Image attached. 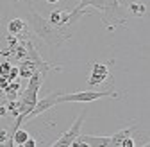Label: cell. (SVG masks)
<instances>
[{
	"mask_svg": "<svg viewBox=\"0 0 150 147\" xmlns=\"http://www.w3.org/2000/svg\"><path fill=\"white\" fill-rule=\"evenodd\" d=\"M27 24L30 32H34L40 40H43L52 50L59 49L61 45H64L70 38H71V25H64V27H57V25H52L48 22V18L41 16L34 9V6L30 2H27Z\"/></svg>",
	"mask_w": 150,
	"mask_h": 147,
	"instance_id": "6da1fadb",
	"label": "cell"
},
{
	"mask_svg": "<svg viewBox=\"0 0 150 147\" xmlns=\"http://www.w3.org/2000/svg\"><path fill=\"white\" fill-rule=\"evenodd\" d=\"M93 7L102 11V22L107 27V31H115L116 27L125 25L127 22V14L120 0H97Z\"/></svg>",
	"mask_w": 150,
	"mask_h": 147,
	"instance_id": "7a4b0ae2",
	"label": "cell"
},
{
	"mask_svg": "<svg viewBox=\"0 0 150 147\" xmlns=\"http://www.w3.org/2000/svg\"><path fill=\"white\" fill-rule=\"evenodd\" d=\"M98 99H120V93L116 90H86V91H75V93H59L57 95V104L59 102H93Z\"/></svg>",
	"mask_w": 150,
	"mask_h": 147,
	"instance_id": "3957f363",
	"label": "cell"
},
{
	"mask_svg": "<svg viewBox=\"0 0 150 147\" xmlns=\"http://www.w3.org/2000/svg\"><path fill=\"white\" fill-rule=\"evenodd\" d=\"M84 118H86V109H81V113H79V117L73 120V124H71V127L66 131V133H63L57 140H55L52 145L54 147H59V145H68V147H71V143H73V140L77 138L79 135H81V129H82V124H84Z\"/></svg>",
	"mask_w": 150,
	"mask_h": 147,
	"instance_id": "277c9868",
	"label": "cell"
},
{
	"mask_svg": "<svg viewBox=\"0 0 150 147\" xmlns=\"http://www.w3.org/2000/svg\"><path fill=\"white\" fill-rule=\"evenodd\" d=\"M88 84L89 86H104V84H112V77L107 65L102 63H93L91 65V72L88 77Z\"/></svg>",
	"mask_w": 150,
	"mask_h": 147,
	"instance_id": "5b68a950",
	"label": "cell"
},
{
	"mask_svg": "<svg viewBox=\"0 0 150 147\" xmlns=\"http://www.w3.org/2000/svg\"><path fill=\"white\" fill-rule=\"evenodd\" d=\"M57 95H59V91H55V93H50V95H47V97H43V99H40V101H36L34 108H32L30 111L27 113L25 120L36 118V117H40V115H43L45 111H48L50 108H54L55 104H57Z\"/></svg>",
	"mask_w": 150,
	"mask_h": 147,
	"instance_id": "8992f818",
	"label": "cell"
},
{
	"mask_svg": "<svg viewBox=\"0 0 150 147\" xmlns=\"http://www.w3.org/2000/svg\"><path fill=\"white\" fill-rule=\"evenodd\" d=\"M7 31L11 36L18 40H27L30 38V29H29V24L22 18H11L9 24H7Z\"/></svg>",
	"mask_w": 150,
	"mask_h": 147,
	"instance_id": "52a82bcc",
	"label": "cell"
},
{
	"mask_svg": "<svg viewBox=\"0 0 150 147\" xmlns=\"http://www.w3.org/2000/svg\"><path fill=\"white\" fill-rule=\"evenodd\" d=\"M38 70V66H36V63L34 61H30V59H22V63H20V66H18V77H30L32 74Z\"/></svg>",
	"mask_w": 150,
	"mask_h": 147,
	"instance_id": "ba28073f",
	"label": "cell"
},
{
	"mask_svg": "<svg viewBox=\"0 0 150 147\" xmlns=\"http://www.w3.org/2000/svg\"><path fill=\"white\" fill-rule=\"evenodd\" d=\"M132 129H134V126H129V127H125V129L118 131L116 135L109 136V147H116V145H120V142H122L123 138H127V136L132 135Z\"/></svg>",
	"mask_w": 150,
	"mask_h": 147,
	"instance_id": "9c48e42d",
	"label": "cell"
},
{
	"mask_svg": "<svg viewBox=\"0 0 150 147\" xmlns=\"http://www.w3.org/2000/svg\"><path fill=\"white\" fill-rule=\"evenodd\" d=\"M27 138H29V133L18 127V129H14V131H13V136L9 138L11 142H7V145H23Z\"/></svg>",
	"mask_w": 150,
	"mask_h": 147,
	"instance_id": "30bf717a",
	"label": "cell"
},
{
	"mask_svg": "<svg viewBox=\"0 0 150 147\" xmlns=\"http://www.w3.org/2000/svg\"><path fill=\"white\" fill-rule=\"evenodd\" d=\"M127 9H129L130 14L136 16V18H143V16H146V6L141 4V2H130Z\"/></svg>",
	"mask_w": 150,
	"mask_h": 147,
	"instance_id": "8fae6325",
	"label": "cell"
},
{
	"mask_svg": "<svg viewBox=\"0 0 150 147\" xmlns=\"http://www.w3.org/2000/svg\"><path fill=\"white\" fill-rule=\"evenodd\" d=\"M11 63H7V61H4L2 65H0V76H2V77H7L9 76V72H11Z\"/></svg>",
	"mask_w": 150,
	"mask_h": 147,
	"instance_id": "7c38bea8",
	"label": "cell"
},
{
	"mask_svg": "<svg viewBox=\"0 0 150 147\" xmlns=\"http://www.w3.org/2000/svg\"><path fill=\"white\" fill-rule=\"evenodd\" d=\"M97 0H79V6L75 7V9H79V11H82V9H86V7H93V4H95Z\"/></svg>",
	"mask_w": 150,
	"mask_h": 147,
	"instance_id": "4fadbf2b",
	"label": "cell"
},
{
	"mask_svg": "<svg viewBox=\"0 0 150 147\" xmlns=\"http://www.w3.org/2000/svg\"><path fill=\"white\" fill-rule=\"evenodd\" d=\"M134 145H136V142H134L132 136H127V138H123L120 142V147H134Z\"/></svg>",
	"mask_w": 150,
	"mask_h": 147,
	"instance_id": "5bb4252c",
	"label": "cell"
},
{
	"mask_svg": "<svg viewBox=\"0 0 150 147\" xmlns=\"http://www.w3.org/2000/svg\"><path fill=\"white\" fill-rule=\"evenodd\" d=\"M6 140H9V135H7V131L4 129V131H0V143H4Z\"/></svg>",
	"mask_w": 150,
	"mask_h": 147,
	"instance_id": "9a60e30c",
	"label": "cell"
},
{
	"mask_svg": "<svg viewBox=\"0 0 150 147\" xmlns=\"http://www.w3.org/2000/svg\"><path fill=\"white\" fill-rule=\"evenodd\" d=\"M23 145H25V147H36L38 143L34 142V138H30V136H29V138L25 140V143H23Z\"/></svg>",
	"mask_w": 150,
	"mask_h": 147,
	"instance_id": "2e32d148",
	"label": "cell"
},
{
	"mask_svg": "<svg viewBox=\"0 0 150 147\" xmlns=\"http://www.w3.org/2000/svg\"><path fill=\"white\" fill-rule=\"evenodd\" d=\"M45 2H47V4H57L59 0H45Z\"/></svg>",
	"mask_w": 150,
	"mask_h": 147,
	"instance_id": "e0dca14e",
	"label": "cell"
}]
</instances>
